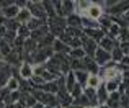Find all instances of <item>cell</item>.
Segmentation results:
<instances>
[{
	"label": "cell",
	"instance_id": "10",
	"mask_svg": "<svg viewBox=\"0 0 129 108\" xmlns=\"http://www.w3.org/2000/svg\"><path fill=\"white\" fill-rule=\"evenodd\" d=\"M29 20H31V13H29V10L28 8H20V12H18V15H16L15 21L18 23V25H26Z\"/></svg>",
	"mask_w": 129,
	"mask_h": 108
},
{
	"label": "cell",
	"instance_id": "28",
	"mask_svg": "<svg viewBox=\"0 0 129 108\" xmlns=\"http://www.w3.org/2000/svg\"><path fill=\"white\" fill-rule=\"evenodd\" d=\"M5 31H7V30H5V26H3V25H0V38H3Z\"/></svg>",
	"mask_w": 129,
	"mask_h": 108
},
{
	"label": "cell",
	"instance_id": "35",
	"mask_svg": "<svg viewBox=\"0 0 129 108\" xmlns=\"http://www.w3.org/2000/svg\"><path fill=\"white\" fill-rule=\"evenodd\" d=\"M0 15H2V10H0Z\"/></svg>",
	"mask_w": 129,
	"mask_h": 108
},
{
	"label": "cell",
	"instance_id": "20",
	"mask_svg": "<svg viewBox=\"0 0 129 108\" xmlns=\"http://www.w3.org/2000/svg\"><path fill=\"white\" fill-rule=\"evenodd\" d=\"M74 75H75V80H77V84H87V79H88V72L87 70H75L74 72Z\"/></svg>",
	"mask_w": 129,
	"mask_h": 108
},
{
	"label": "cell",
	"instance_id": "3",
	"mask_svg": "<svg viewBox=\"0 0 129 108\" xmlns=\"http://www.w3.org/2000/svg\"><path fill=\"white\" fill-rule=\"evenodd\" d=\"M93 61L96 62V66H105V64H108L111 61V54L103 51L101 48H96V51L93 54Z\"/></svg>",
	"mask_w": 129,
	"mask_h": 108
},
{
	"label": "cell",
	"instance_id": "12",
	"mask_svg": "<svg viewBox=\"0 0 129 108\" xmlns=\"http://www.w3.org/2000/svg\"><path fill=\"white\" fill-rule=\"evenodd\" d=\"M95 92H96V102H98V106H100V105H105V103H106V100H108V95H110V93L106 92V89H105V85L101 84V85L98 87Z\"/></svg>",
	"mask_w": 129,
	"mask_h": 108
},
{
	"label": "cell",
	"instance_id": "21",
	"mask_svg": "<svg viewBox=\"0 0 129 108\" xmlns=\"http://www.w3.org/2000/svg\"><path fill=\"white\" fill-rule=\"evenodd\" d=\"M12 52V44L10 43H7L5 39H0V54H2V57L3 56H8V54Z\"/></svg>",
	"mask_w": 129,
	"mask_h": 108
},
{
	"label": "cell",
	"instance_id": "26",
	"mask_svg": "<svg viewBox=\"0 0 129 108\" xmlns=\"http://www.w3.org/2000/svg\"><path fill=\"white\" fill-rule=\"evenodd\" d=\"M110 54H111V61H113V62H121V59L124 57L123 52H121V49L118 48V46H116V48H114Z\"/></svg>",
	"mask_w": 129,
	"mask_h": 108
},
{
	"label": "cell",
	"instance_id": "17",
	"mask_svg": "<svg viewBox=\"0 0 129 108\" xmlns=\"http://www.w3.org/2000/svg\"><path fill=\"white\" fill-rule=\"evenodd\" d=\"M116 46H118V44L113 41V39H110L108 36H105V38L100 41V48L103 49V51H106V52H111L114 48H116Z\"/></svg>",
	"mask_w": 129,
	"mask_h": 108
},
{
	"label": "cell",
	"instance_id": "2",
	"mask_svg": "<svg viewBox=\"0 0 129 108\" xmlns=\"http://www.w3.org/2000/svg\"><path fill=\"white\" fill-rule=\"evenodd\" d=\"M83 16L88 18V20H93V21H98V20L103 16V7H101L100 3H91V5L88 7V10L83 13Z\"/></svg>",
	"mask_w": 129,
	"mask_h": 108
},
{
	"label": "cell",
	"instance_id": "8",
	"mask_svg": "<svg viewBox=\"0 0 129 108\" xmlns=\"http://www.w3.org/2000/svg\"><path fill=\"white\" fill-rule=\"evenodd\" d=\"M18 12H20V8L13 3V5H10V7H7V8L2 10V16L5 20H15L16 15H18Z\"/></svg>",
	"mask_w": 129,
	"mask_h": 108
},
{
	"label": "cell",
	"instance_id": "7",
	"mask_svg": "<svg viewBox=\"0 0 129 108\" xmlns=\"http://www.w3.org/2000/svg\"><path fill=\"white\" fill-rule=\"evenodd\" d=\"M101 84H103V79H101L98 74H88V79H87V84H85L88 89L96 90L98 87L101 85Z\"/></svg>",
	"mask_w": 129,
	"mask_h": 108
},
{
	"label": "cell",
	"instance_id": "25",
	"mask_svg": "<svg viewBox=\"0 0 129 108\" xmlns=\"http://www.w3.org/2000/svg\"><path fill=\"white\" fill-rule=\"evenodd\" d=\"M69 56L72 57V59H75V61H82L83 57H85V52H83L82 48H77V49H70Z\"/></svg>",
	"mask_w": 129,
	"mask_h": 108
},
{
	"label": "cell",
	"instance_id": "4",
	"mask_svg": "<svg viewBox=\"0 0 129 108\" xmlns=\"http://www.w3.org/2000/svg\"><path fill=\"white\" fill-rule=\"evenodd\" d=\"M10 74H12V67L5 62H0V89L7 87V82L10 80Z\"/></svg>",
	"mask_w": 129,
	"mask_h": 108
},
{
	"label": "cell",
	"instance_id": "34",
	"mask_svg": "<svg viewBox=\"0 0 129 108\" xmlns=\"http://www.w3.org/2000/svg\"><path fill=\"white\" fill-rule=\"evenodd\" d=\"M85 108H91V106H85Z\"/></svg>",
	"mask_w": 129,
	"mask_h": 108
},
{
	"label": "cell",
	"instance_id": "31",
	"mask_svg": "<svg viewBox=\"0 0 129 108\" xmlns=\"http://www.w3.org/2000/svg\"><path fill=\"white\" fill-rule=\"evenodd\" d=\"M96 108H108L106 105H100V106H96Z\"/></svg>",
	"mask_w": 129,
	"mask_h": 108
},
{
	"label": "cell",
	"instance_id": "33",
	"mask_svg": "<svg viewBox=\"0 0 129 108\" xmlns=\"http://www.w3.org/2000/svg\"><path fill=\"white\" fill-rule=\"evenodd\" d=\"M43 108H49V106H43Z\"/></svg>",
	"mask_w": 129,
	"mask_h": 108
},
{
	"label": "cell",
	"instance_id": "6",
	"mask_svg": "<svg viewBox=\"0 0 129 108\" xmlns=\"http://www.w3.org/2000/svg\"><path fill=\"white\" fill-rule=\"evenodd\" d=\"M129 2H116L111 8H108L110 15H119V13H127Z\"/></svg>",
	"mask_w": 129,
	"mask_h": 108
},
{
	"label": "cell",
	"instance_id": "9",
	"mask_svg": "<svg viewBox=\"0 0 129 108\" xmlns=\"http://www.w3.org/2000/svg\"><path fill=\"white\" fill-rule=\"evenodd\" d=\"M18 74H20V77H21V79L29 80L33 77V66L29 62H23L21 67H20V70H18Z\"/></svg>",
	"mask_w": 129,
	"mask_h": 108
},
{
	"label": "cell",
	"instance_id": "27",
	"mask_svg": "<svg viewBox=\"0 0 129 108\" xmlns=\"http://www.w3.org/2000/svg\"><path fill=\"white\" fill-rule=\"evenodd\" d=\"M118 48L121 49V52H123V56L126 54V56H129V43H121Z\"/></svg>",
	"mask_w": 129,
	"mask_h": 108
},
{
	"label": "cell",
	"instance_id": "24",
	"mask_svg": "<svg viewBox=\"0 0 129 108\" xmlns=\"http://www.w3.org/2000/svg\"><path fill=\"white\" fill-rule=\"evenodd\" d=\"M75 84H77V80H75L74 72H69V74L66 75V90H67V92H70V89H72Z\"/></svg>",
	"mask_w": 129,
	"mask_h": 108
},
{
	"label": "cell",
	"instance_id": "13",
	"mask_svg": "<svg viewBox=\"0 0 129 108\" xmlns=\"http://www.w3.org/2000/svg\"><path fill=\"white\" fill-rule=\"evenodd\" d=\"M52 49L56 51V54H69L70 52V48L67 44H64L60 39H54V43H52Z\"/></svg>",
	"mask_w": 129,
	"mask_h": 108
},
{
	"label": "cell",
	"instance_id": "15",
	"mask_svg": "<svg viewBox=\"0 0 129 108\" xmlns=\"http://www.w3.org/2000/svg\"><path fill=\"white\" fill-rule=\"evenodd\" d=\"M66 25H69V28H82V18L75 13H72V15L67 16Z\"/></svg>",
	"mask_w": 129,
	"mask_h": 108
},
{
	"label": "cell",
	"instance_id": "18",
	"mask_svg": "<svg viewBox=\"0 0 129 108\" xmlns=\"http://www.w3.org/2000/svg\"><path fill=\"white\" fill-rule=\"evenodd\" d=\"M44 25H46V21H44V20H38V18H33V16H31V20L26 23L29 33L35 31V30H38V28H41V26H44Z\"/></svg>",
	"mask_w": 129,
	"mask_h": 108
},
{
	"label": "cell",
	"instance_id": "32",
	"mask_svg": "<svg viewBox=\"0 0 129 108\" xmlns=\"http://www.w3.org/2000/svg\"><path fill=\"white\" fill-rule=\"evenodd\" d=\"M54 108H62V106H60V105H59V106H54Z\"/></svg>",
	"mask_w": 129,
	"mask_h": 108
},
{
	"label": "cell",
	"instance_id": "16",
	"mask_svg": "<svg viewBox=\"0 0 129 108\" xmlns=\"http://www.w3.org/2000/svg\"><path fill=\"white\" fill-rule=\"evenodd\" d=\"M39 90H43L44 93H51V95H56L57 90H59V87H57L56 80H52V82H44Z\"/></svg>",
	"mask_w": 129,
	"mask_h": 108
},
{
	"label": "cell",
	"instance_id": "30",
	"mask_svg": "<svg viewBox=\"0 0 129 108\" xmlns=\"http://www.w3.org/2000/svg\"><path fill=\"white\" fill-rule=\"evenodd\" d=\"M31 108H43V105H41V103H36V105L31 106Z\"/></svg>",
	"mask_w": 129,
	"mask_h": 108
},
{
	"label": "cell",
	"instance_id": "29",
	"mask_svg": "<svg viewBox=\"0 0 129 108\" xmlns=\"http://www.w3.org/2000/svg\"><path fill=\"white\" fill-rule=\"evenodd\" d=\"M13 108H25V106H23V105H21V103H20V102H18V103H15V105H13Z\"/></svg>",
	"mask_w": 129,
	"mask_h": 108
},
{
	"label": "cell",
	"instance_id": "1",
	"mask_svg": "<svg viewBox=\"0 0 129 108\" xmlns=\"http://www.w3.org/2000/svg\"><path fill=\"white\" fill-rule=\"evenodd\" d=\"M26 8L29 10L33 18H38V20H44L46 21V12H44V7L43 2H28L26 3Z\"/></svg>",
	"mask_w": 129,
	"mask_h": 108
},
{
	"label": "cell",
	"instance_id": "19",
	"mask_svg": "<svg viewBox=\"0 0 129 108\" xmlns=\"http://www.w3.org/2000/svg\"><path fill=\"white\" fill-rule=\"evenodd\" d=\"M119 82L121 80H105V89H106L108 93H113V92H118L119 89Z\"/></svg>",
	"mask_w": 129,
	"mask_h": 108
},
{
	"label": "cell",
	"instance_id": "23",
	"mask_svg": "<svg viewBox=\"0 0 129 108\" xmlns=\"http://www.w3.org/2000/svg\"><path fill=\"white\" fill-rule=\"evenodd\" d=\"M82 93H83V87L80 85V84H75V85H74L72 89H70L69 95L72 97V100H74V98H79V97L82 95Z\"/></svg>",
	"mask_w": 129,
	"mask_h": 108
},
{
	"label": "cell",
	"instance_id": "5",
	"mask_svg": "<svg viewBox=\"0 0 129 108\" xmlns=\"http://www.w3.org/2000/svg\"><path fill=\"white\" fill-rule=\"evenodd\" d=\"M82 49H83L85 54H88V56H93L95 51H96V43H95L93 39H90V38L82 36Z\"/></svg>",
	"mask_w": 129,
	"mask_h": 108
},
{
	"label": "cell",
	"instance_id": "11",
	"mask_svg": "<svg viewBox=\"0 0 129 108\" xmlns=\"http://www.w3.org/2000/svg\"><path fill=\"white\" fill-rule=\"evenodd\" d=\"M85 35H88V38L93 39V41L96 43V41H101V39L106 36V33H105L101 28H98V30H85Z\"/></svg>",
	"mask_w": 129,
	"mask_h": 108
},
{
	"label": "cell",
	"instance_id": "14",
	"mask_svg": "<svg viewBox=\"0 0 129 108\" xmlns=\"http://www.w3.org/2000/svg\"><path fill=\"white\" fill-rule=\"evenodd\" d=\"M119 92H113V93H110L108 95V100H106V105L108 108H119Z\"/></svg>",
	"mask_w": 129,
	"mask_h": 108
},
{
	"label": "cell",
	"instance_id": "22",
	"mask_svg": "<svg viewBox=\"0 0 129 108\" xmlns=\"http://www.w3.org/2000/svg\"><path fill=\"white\" fill-rule=\"evenodd\" d=\"M7 89H8L10 92H16V90H20V80L16 79V77H10V80L7 82Z\"/></svg>",
	"mask_w": 129,
	"mask_h": 108
}]
</instances>
